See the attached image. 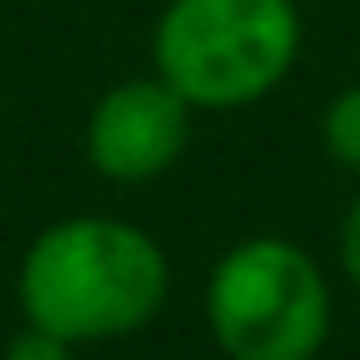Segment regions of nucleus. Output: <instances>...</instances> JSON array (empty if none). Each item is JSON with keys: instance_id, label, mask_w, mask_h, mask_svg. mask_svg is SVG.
I'll return each instance as SVG.
<instances>
[{"instance_id": "6", "label": "nucleus", "mask_w": 360, "mask_h": 360, "mask_svg": "<svg viewBox=\"0 0 360 360\" xmlns=\"http://www.w3.org/2000/svg\"><path fill=\"white\" fill-rule=\"evenodd\" d=\"M73 349H79V343H68V338L22 321V326L6 338V354H0V360H73Z\"/></svg>"}, {"instance_id": "3", "label": "nucleus", "mask_w": 360, "mask_h": 360, "mask_svg": "<svg viewBox=\"0 0 360 360\" xmlns=\"http://www.w3.org/2000/svg\"><path fill=\"white\" fill-rule=\"evenodd\" d=\"M202 321L225 360H315L332 338V287L298 242L248 236L208 270Z\"/></svg>"}, {"instance_id": "5", "label": "nucleus", "mask_w": 360, "mask_h": 360, "mask_svg": "<svg viewBox=\"0 0 360 360\" xmlns=\"http://www.w3.org/2000/svg\"><path fill=\"white\" fill-rule=\"evenodd\" d=\"M321 141H326L332 163H343L349 174H360V79L343 84V90L326 101V112H321Z\"/></svg>"}, {"instance_id": "4", "label": "nucleus", "mask_w": 360, "mask_h": 360, "mask_svg": "<svg viewBox=\"0 0 360 360\" xmlns=\"http://www.w3.org/2000/svg\"><path fill=\"white\" fill-rule=\"evenodd\" d=\"M191 112L197 107L163 73L118 79L90 107L84 158L112 186H146V180H158V174H169L180 163V152L191 141Z\"/></svg>"}, {"instance_id": "2", "label": "nucleus", "mask_w": 360, "mask_h": 360, "mask_svg": "<svg viewBox=\"0 0 360 360\" xmlns=\"http://www.w3.org/2000/svg\"><path fill=\"white\" fill-rule=\"evenodd\" d=\"M298 39L292 0H169L152 22V73L202 112H236L292 73Z\"/></svg>"}, {"instance_id": "1", "label": "nucleus", "mask_w": 360, "mask_h": 360, "mask_svg": "<svg viewBox=\"0 0 360 360\" xmlns=\"http://www.w3.org/2000/svg\"><path fill=\"white\" fill-rule=\"evenodd\" d=\"M169 298L163 248L112 214H68L45 225L17 264L22 321L68 343H112L141 332Z\"/></svg>"}, {"instance_id": "7", "label": "nucleus", "mask_w": 360, "mask_h": 360, "mask_svg": "<svg viewBox=\"0 0 360 360\" xmlns=\"http://www.w3.org/2000/svg\"><path fill=\"white\" fill-rule=\"evenodd\" d=\"M338 264H343V276L360 287V191H354V202H349V214H343V225H338Z\"/></svg>"}]
</instances>
